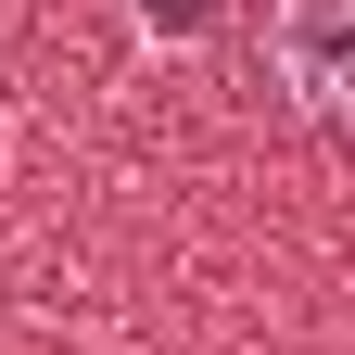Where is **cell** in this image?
I'll list each match as a JSON object with an SVG mask.
<instances>
[{
	"instance_id": "cell-2",
	"label": "cell",
	"mask_w": 355,
	"mask_h": 355,
	"mask_svg": "<svg viewBox=\"0 0 355 355\" xmlns=\"http://www.w3.org/2000/svg\"><path fill=\"white\" fill-rule=\"evenodd\" d=\"M140 26H153V38H203V26H216V0H140Z\"/></svg>"
},
{
	"instance_id": "cell-1",
	"label": "cell",
	"mask_w": 355,
	"mask_h": 355,
	"mask_svg": "<svg viewBox=\"0 0 355 355\" xmlns=\"http://www.w3.org/2000/svg\"><path fill=\"white\" fill-rule=\"evenodd\" d=\"M266 76L292 89V114L355 127V0H279L266 13Z\"/></svg>"
}]
</instances>
